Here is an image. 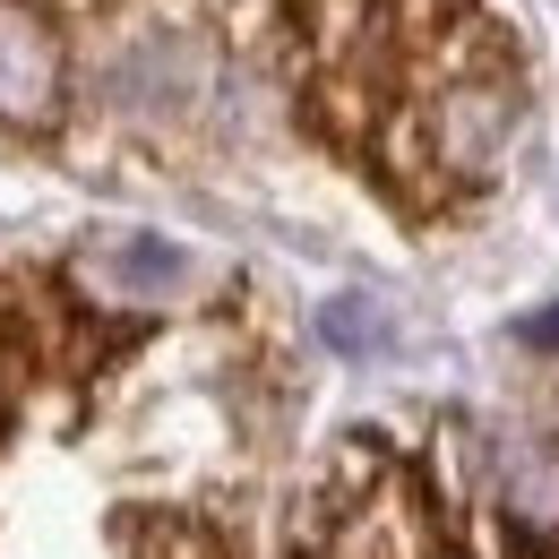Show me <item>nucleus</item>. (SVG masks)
I'll list each match as a JSON object with an SVG mask.
<instances>
[{
	"instance_id": "obj_1",
	"label": "nucleus",
	"mask_w": 559,
	"mask_h": 559,
	"mask_svg": "<svg viewBox=\"0 0 559 559\" xmlns=\"http://www.w3.org/2000/svg\"><path fill=\"white\" fill-rule=\"evenodd\" d=\"M61 95V52L35 9L0 0V121H44Z\"/></svg>"
},
{
	"instance_id": "obj_5",
	"label": "nucleus",
	"mask_w": 559,
	"mask_h": 559,
	"mask_svg": "<svg viewBox=\"0 0 559 559\" xmlns=\"http://www.w3.org/2000/svg\"><path fill=\"white\" fill-rule=\"evenodd\" d=\"M525 336H534V345H559V310H543V319H534Z\"/></svg>"
},
{
	"instance_id": "obj_2",
	"label": "nucleus",
	"mask_w": 559,
	"mask_h": 559,
	"mask_svg": "<svg viewBox=\"0 0 559 559\" xmlns=\"http://www.w3.org/2000/svg\"><path fill=\"white\" fill-rule=\"evenodd\" d=\"M86 284H104L112 301H164L190 284V250L164 233H112L86 250Z\"/></svg>"
},
{
	"instance_id": "obj_4",
	"label": "nucleus",
	"mask_w": 559,
	"mask_h": 559,
	"mask_svg": "<svg viewBox=\"0 0 559 559\" xmlns=\"http://www.w3.org/2000/svg\"><path fill=\"white\" fill-rule=\"evenodd\" d=\"M508 516L534 525V534H559V448L516 456V474H508Z\"/></svg>"
},
{
	"instance_id": "obj_3",
	"label": "nucleus",
	"mask_w": 559,
	"mask_h": 559,
	"mask_svg": "<svg viewBox=\"0 0 559 559\" xmlns=\"http://www.w3.org/2000/svg\"><path fill=\"white\" fill-rule=\"evenodd\" d=\"M319 336L353 361H370V353L396 345V319H388V301H370V293H336L328 310H319Z\"/></svg>"
}]
</instances>
